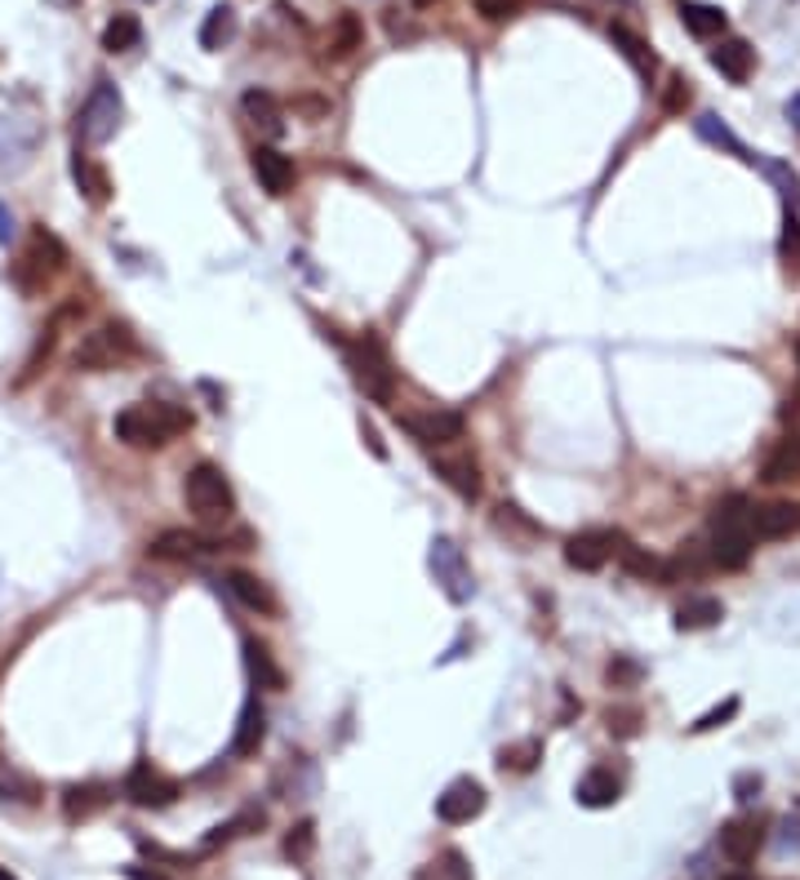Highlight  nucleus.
<instances>
[{
  "label": "nucleus",
  "instance_id": "obj_28",
  "mask_svg": "<svg viewBox=\"0 0 800 880\" xmlns=\"http://www.w3.org/2000/svg\"><path fill=\"white\" fill-rule=\"evenodd\" d=\"M236 9L232 4H214L209 13H205V22H201V49H209V53H218V49H227L232 40H236Z\"/></svg>",
  "mask_w": 800,
  "mask_h": 880
},
{
  "label": "nucleus",
  "instance_id": "obj_17",
  "mask_svg": "<svg viewBox=\"0 0 800 880\" xmlns=\"http://www.w3.org/2000/svg\"><path fill=\"white\" fill-rule=\"evenodd\" d=\"M431 467H436V476H440L458 498H467V502L480 498V467H476L471 453H436Z\"/></svg>",
  "mask_w": 800,
  "mask_h": 880
},
{
  "label": "nucleus",
  "instance_id": "obj_14",
  "mask_svg": "<svg viewBox=\"0 0 800 880\" xmlns=\"http://www.w3.org/2000/svg\"><path fill=\"white\" fill-rule=\"evenodd\" d=\"M761 845H765V823L752 819V814L730 819V823L721 828V837H716V850H721L734 868H748V863L761 854Z\"/></svg>",
  "mask_w": 800,
  "mask_h": 880
},
{
  "label": "nucleus",
  "instance_id": "obj_44",
  "mask_svg": "<svg viewBox=\"0 0 800 880\" xmlns=\"http://www.w3.org/2000/svg\"><path fill=\"white\" fill-rule=\"evenodd\" d=\"M471 4H476V13L485 22H507V18H516L525 9V0H471Z\"/></svg>",
  "mask_w": 800,
  "mask_h": 880
},
{
  "label": "nucleus",
  "instance_id": "obj_39",
  "mask_svg": "<svg viewBox=\"0 0 800 880\" xmlns=\"http://www.w3.org/2000/svg\"><path fill=\"white\" fill-rule=\"evenodd\" d=\"M690 85H694V80H690L685 71H672V76H667V89H663V111H667V116H681V111L690 107V98H694Z\"/></svg>",
  "mask_w": 800,
  "mask_h": 880
},
{
  "label": "nucleus",
  "instance_id": "obj_4",
  "mask_svg": "<svg viewBox=\"0 0 800 880\" xmlns=\"http://www.w3.org/2000/svg\"><path fill=\"white\" fill-rule=\"evenodd\" d=\"M183 498H187V511L205 525H227L236 516V489L214 462H196L183 476Z\"/></svg>",
  "mask_w": 800,
  "mask_h": 880
},
{
  "label": "nucleus",
  "instance_id": "obj_6",
  "mask_svg": "<svg viewBox=\"0 0 800 880\" xmlns=\"http://www.w3.org/2000/svg\"><path fill=\"white\" fill-rule=\"evenodd\" d=\"M348 365H352L357 388H361L370 401L392 405V397H397V370H392V361H388V348H383L374 334H365V339H357V343L348 348Z\"/></svg>",
  "mask_w": 800,
  "mask_h": 880
},
{
  "label": "nucleus",
  "instance_id": "obj_30",
  "mask_svg": "<svg viewBox=\"0 0 800 880\" xmlns=\"http://www.w3.org/2000/svg\"><path fill=\"white\" fill-rule=\"evenodd\" d=\"M241 107H245V116L263 129V134H281L285 129V111H281V102L267 94V89H245V98H241Z\"/></svg>",
  "mask_w": 800,
  "mask_h": 880
},
{
  "label": "nucleus",
  "instance_id": "obj_20",
  "mask_svg": "<svg viewBox=\"0 0 800 880\" xmlns=\"http://www.w3.org/2000/svg\"><path fill=\"white\" fill-rule=\"evenodd\" d=\"M361 45H365V22H361V13L343 9V13L330 22V31H325V58H330V62H348Z\"/></svg>",
  "mask_w": 800,
  "mask_h": 880
},
{
  "label": "nucleus",
  "instance_id": "obj_15",
  "mask_svg": "<svg viewBox=\"0 0 800 880\" xmlns=\"http://www.w3.org/2000/svg\"><path fill=\"white\" fill-rule=\"evenodd\" d=\"M792 534H800V502L770 498V502L752 507V538L757 542H783Z\"/></svg>",
  "mask_w": 800,
  "mask_h": 880
},
{
  "label": "nucleus",
  "instance_id": "obj_46",
  "mask_svg": "<svg viewBox=\"0 0 800 880\" xmlns=\"http://www.w3.org/2000/svg\"><path fill=\"white\" fill-rule=\"evenodd\" d=\"M761 788H765L761 774H739V779H734V796H739V801H757Z\"/></svg>",
  "mask_w": 800,
  "mask_h": 880
},
{
  "label": "nucleus",
  "instance_id": "obj_34",
  "mask_svg": "<svg viewBox=\"0 0 800 880\" xmlns=\"http://www.w3.org/2000/svg\"><path fill=\"white\" fill-rule=\"evenodd\" d=\"M0 796H4V801H18V805H36V801H40V788H36V779L22 774L18 765L0 761Z\"/></svg>",
  "mask_w": 800,
  "mask_h": 880
},
{
  "label": "nucleus",
  "instance_id": "obj_5",
  "mask_svg": "<svg viewBox=\"0 0 800 880\" xmlns=\"http://www.w3.org/2000/svg\"><path fill=\"white\" fill-rule=\"evenodd\" d=\"M134 356H138V339L125 325H98V330H89L76 343L71 365L85 370V374H103V370H116V365H125Z\"/></svg>",
  "mask_w": 800,
  "mask_h": 880
},
{
  "label": "nucleus",
  "instance_id": "obj_35",
  "mask_svg": "<svg viewBox=\"0 0 800 880\" xmlns=\"http://www.w3.org/2000/svg\"><path fill=\"white\" fill-rule=\"evenodd\" d=\"M538 761H543V743L538 739H520V743H511V747L498 752V770L503 774H529Z\"/></svg>",
  "mask_w": 800,
  "mask_h": 880
},
{
  "label": "nucleus",
  "instance_id": "obj_7",
  "mask_svg": "<svg viewBox=\"0 0 800 880\" xmlns=\"http://www.w3.org/2000/svg\"><path fill=\"white\" fill-rule=\"evenodd\" d=\"M120 116H125V98L111 80H98L85 98V107L76 111V138L85 147H103L116 129H120Z\"/></svg>",
  "mask_w": 800,
  "mask_h": 880
},
{
  "label": "nucleus",
  "instance_id": "obj_8",
  "mask_svg": "<svg viewBox=\"0 0 800 880\" xmlns=\"http://www.w3.org/2000/svg\"><path fill=\"white\" fill-rule=\"evenodd\" d=\"M627 547V538L609 525H592V529H578L569 542H565V565L569 569H583V574H596L605 569L609 560H618Z\"/></svg>",
  "mask_w": 800,
  "mask_h": 880
},
{
  "label": "nucleus",
  "instance_id": "obj_3",
  "mask_svg": "<svg viewBox=\"0 0 800 880\" xmlns=\"http://www.w3.org/2000/svg\"><path fill=\"white\" fill-rule=\"evenodd\" d=\"M67 263H71L67 245L49 227H31V236H27V245H22L18 263H13V285L27 299H36V294H45V285H53L67 272Z\"/></svg>",
  "mask_w": 800,
  "mask_h": 880
},
{
  "label": "nucleus",
  "instance_id": "obj_31",
  "mask_svg": "<svg viewBox=\"0 0 800 880\" xmlns=\"http://www.w3.org/2000/svg\"><path fill=\"white\" fill-rule=\"evenodd\" d=\"M694 134H699L703 143H712V147H725L730 156H739V160H748V165L757 160V156H748L743 138H739V134H734V129H730V125H725L721 116H712V111H703V116L694 120Z\"/></svg>",
  "mask_w": 800,
  "mask_h": 880
},
{
  "label": "nucleus",
  "instance_id": "obj_33",
  "mask_svg": "<svg viewBox=\"0 0 800 880\" xmlns=\"http://www.w3.org/2000/svg\"><path fill=\"white\" fill-rule=\"evenodd\" d=\"M245 667H250V676H254L263 690H285V672L272 663V649H267V645L250 641V645H245Z\"/></svg>",
  "mask_w": 800,
  "mask_h": 880
},
{
  "label": "nucleus",
  "instance_id": "obj_22",
  "mask_svg": "<svg viewBox=\"0 0 800 880\" xmlns=\"http://www.w3.org/2000/svg\"><path fill=\"white\" fill-rule=\"evenodd\" d=\"M263 739H267V712H263L258 698H250L241 707V721H236V734H232V756H241V761L245 756H258Z\"/></svg>",
  "mask_w": 800,
  "mask_h": 880
},
{
  "label": "nucleus",
  "instance_id": "obj_38",
  "mask_svg": "<svg viewBox=\"0 0 800 880\" xmlns=\"http://www.w3.org/2000/svg\"><path fill=\"white\" fill-rule=\"evenodd\" d=\"M761 169H765V178L783 192V201H788V209L797 205L800 209V178L792 174V165H783V160H761Z\"/></svg>",
  "mask_w": 800,
  "mask_h": 880
},
{
  "label": "nucleus",
  "instance_id": "obj_13",
  "mask_svg": "<svg viewBox=\"0 0 800 880\" xmlns=\"http://www.w3.org/2000/svg\"><path fill=\"white\" fill-rule=\"evenodd\" d=\"M485 810V788L476 783V779H453L440 796H436V819L440 823H449V828H462V823H471L476 814Z\"/></svg>",
  "mask_w": 800,
  "mask_h": 880
},
{
  "label": "nucleus",
  "instance_id": "obj_32",
  "mask_svg": "<svg viewBox=\"0 0 800 880\" xmlns=\"http://www.w3.org/2000/svg\"><path fill=\"white\" fill-rule=\"evenodd\" d=\"M138 40H143V22L134 13H116L103 27V49L107 53H129V49H138Z\"/></svg>",
  "mask_w": 800,
  "mask_h": 880
},
{
  "label": "nucleus",
  "instance_id": "obj_52",
  "mask_svg": "<svg viewBox=\"0 0 800 880\" xmlns=\"http://www.w3.org/2000/svg\"><path fill=\"white\" fill-rule=\"evenodd\" d=\"M413 4H418V9H431V4H436V0H413Z\"/></svg>",
  "mask_w": 800,
  "mask_h": 880
},
{
  "label": "nucleus",
  "instance_id": "obj_1",
  "mask_svg": "<svg viewBox=\"0 0 800 880\" xmlns=\"http://www.w3.org/2000/svg\"><path fill=\"white\" fill-rule=\"evenodd\" d=\"M111 432H116V440H125L129 449H160L174 437L192 432V410L169 405V401H143V405L120 410Z\"/></svg>",
  "mask_w": 800,
  "mask_h": 880
},
{
  "label": "nucleus",
  "instance_id": "obj_12",
  "mask_svg": "<svg viewBox=\"0 0 800 880\" xmlns=\"http://www.w3.org/2000/svg\"><path fill=\"white\" fill-rule=\"evenodd\" d=\"M125 796H129V805H138V810H165V805H174V801H178V783H174L169 774H160V770H152V765L143 761V765H134V770H129V779H125Z\"/></svg>",
  "mask_w": 800,
  "mask_h": 880
},
{
  "label": "nucleus",
  "instance_id": "obj_21",
  "mask_svg": "<svg viewBox=\"0 0 800 880\" xmlns=\"http://www.w3.org/2000/svg\"><path fill=\"white\" fill-rule=\"evenodd\" d=\"M618 792H623L618 774H614V770H605V765H596V770H587V774L578 779L574 801H578L583 810H609V805L618 801Z\"/></svg>",
  "mask_w": 800,
  "mask_h": 880
},
{
  "label": "nucleus",
  "instance_id": "obj_27",
  "mask_svg": "<svg viewBox=\"0 0 800 880\" xmlns=\"http://www.w3.org/2000/svg\"><path fill=\"white\" fill-rule=\"evenodd\" d=\"M681 22H685V31L699 36V40L725 36V9L703 4V0H681Z\"/></svg>",
  "mask_w": 800,
  "mask_h": 880
},
{
  "label": "nucleus",
  "instance_id": "obj_11",
  "mask_svg": "<svg viewBox=\"0 0 800 880\" xmlns=\"http://www.w3.org/2000/svg\"><path fill=\"white\" fill-rule=\"evenodd\" d=\"M397 423L418 444H453L467 432L462 414H453V410H409V414H397Z\"/></svg>",
  "mask_w": 800,
  "mask_h": 880
},
{
  "label": "nucleus",
  "instance_id": "obj_50",
  "mask_svg": "<svg viewBox=\"0 0 800 880\" xmlns=\"http://www.w3.org/2000/svg\"><path fill=\"white\" fill-rule=\"evenodd\" d=\"M788 120L800 129V94H792V102H788Z\"/></svg>",
  "mask_w": 800,
  "mask_h": 880
},
{
  "label": "nucleus",
  "instance_id": "obj_24",
  "mask_svg": "<svg viewBox=\"0 0 800 880\" xmlns=\"http://www.w3.org/2000/svg\"><path fill=\"white\" fill-rule=\"evenodd\" d=\"M107 801H111V788H107V783H71V788L62 792V814H67V823H85V819H94Z\"/></svg>",
  "mask_w": 800,
  "mask_h": 880
},
{
  "label": "nucleus",
  "instance_id": "obj_9",
  "mask_svg": "<svg viewBox=\"0 0 800 880\" xmlns=\"http://www.w3.org/2000/svg\"><path fill=\"white\" fill-rule=\"evenodd\" d=\"M427 565H431V574H436V583H440V591L453 600V605H462V600H471V569H467V556H462V547L453 542V538H431V551H427Z\"/></svg>",
  "mask_w": 800,
  "mask_h": 880
},
{
  "label": "nucleus",
  "instance_id": "obj_42",
  "mask_svg": "<svg viewBox=\"0 0 800 880\" xmlns=\"http://www.w3.org/2000/svg\"><path fill=\"white\" fill-rule=\"evenodd\" d=\"M734 716H739V698H725V703H716L712 712H703V716H699L690 730H694V734H708V730H721V725H730Z\"/></svg>",
  "mask_w": 800,
  "mask_h": 880
},
{
  "label": "nucleus",
  "instance_id": "obj_45",
  "mask_svg": "<svg viewBox=\"0 0 800 880\" xmlns=\"http://www.w3.org/2000/svg\"><path fill=\"white\" fill-rule=\"evenodd\" d=\"M436 877H445V880H471V872H467V859H462L458 850H445V859H440Z\"/></svg>",
  "mask_w": 800,
  "mask_h": 880
},
{
  "label": "nucleus",
  "instance_id": "obj_53",
  "mask_svg": "<svg viewBox=\"0 0 800 880\" xmlns=\"http://www.w3.org/2000/svg\"><path fill=\"white\" fill-rule=\"evenodd\" d=\"M797 361H800V339H797Z\"/></svg>",
  "mask_w": 800,
  "mask_h": 880
},
{
  "label": "nucleus",
  "instance_id": "obj_19",
  "mask_svg": "<svg viewBox=\"0 0 800 880\" xmlns=\"http://www.w3.org/2000/svg\"><path fill=\"white\" fill-rule=\"evenodd\" d=\"M227 591H232L245 609H254V614H263V618H276V614H281L276 591H272L258 574H250V569H232V574H227Z\"/></svg>",
  "mask_w": 800,
  "mask_h": 880
},
{
  "label": "nucleus",
  "instance_id": "obj_43",
  "mask_svg": "<svg viewBox=\"0 0 800 880\" xmlns=\"http://www.w3.org/2000/svg\"><path fill=\"white\" fill-rule=\"evenodd\" d=\"M605 725H609V734L632 739V734H641V712L636 707H609L605 712Z\"/></svg>",
  "mask_w": 800,
  "mask_h": 880
},
{
  "label": "nucleus",
  "instance_id": "obj_40",
  "mask_svg": "<svg viewBox=\"0 0 800 880\" xmlns=\"http://www.w3.org/2000/svg\"><path fill=\"white\" fill-rule=\"evenodd\" d=\"M494 525H498L503 534H520V538H538V534H543V529H538V525H534L516 502H503V507H498V516H494Z\"/></svg>",
  "mask_w": 800,
  "mask_h": 880
},
{
  "label": "nucleus",
  "instance_id": "obj_25",
  "mask_svg": "<svg viewBox=\"0 0 800 880\" xmlns=\"http://www.w3.org/2000/svg\"><path fill=\"white\" fill-rule=\"evenodd\" d=\"M797 476H800V440L783 437L774 449H770V458L761 462V480H765V485H788V480H797Z\"/></svg>",
  "mask_w": 800,
  "mask_h": 880
},
{
  "label": "nucleus",
  "instance_id": "obj_18",
  "mask_svg": "<svg viewBox=\"0 0 800 880\" xmlns=\"http://www.w3.org/2000/svg\"><path fill=\"white\" fill-rule=\"evenodd\" d=\"M712 67H716L725 80L748 85L752 71H757V49H752L748 40H739V36H725V40H716V49H712Z\"/></svg>",
  "mask_w": 800,
  "mask_h": 880
},
{
  "label": "nucleus",
  "instance_id": "obj_41",
  "mask_svg": "<svg viewBox=\"0 0 800 880\" xmlns=\"http://www.w3.org/2000/svg\"><path fill=\"white\" fill-rule=\"evenodd\" d=\"M312 850H316V823H312V819H303L299 828H290V837H285V854H290L294 863H308V859H312Z\"/></svg>",
  "mask_w": 800,
  "mask_h": 880
},
{
  "label": "nucleus",
  "instance_id": "obj_29",
  "mask_svg": "<svg viewBox=\"0 0 800 880\" xmlns=\"http://www.w3.org/2000/svg\"><path fill=\"white\" fill-rule=\"evenodd\" d=\"M71 178H76V187L85 192V201L89 205H107L111 201V178H107V169L103 165H94L89 156H71Z\"/></svg>",
  "mask_w": 800,
  "mask_h": 880
},
{
  "label": "nucleus",
  "instance_id": "obj_47",
  "mask_svg": "<svg viewBox=\"0 0 800 880\" xmlns=\"http://www.w3.org/2000/svg\"><path fill=\"white\" fill-rule=\"evenodd\" d=\"M361 437H365V444L374 449V458H388V444H383V437H379V428H374V423H365V419H361Z\"/></svg>",
  "mask_w": 800,
  "mask_h": 880
},
{
  "label": "nucleus",
  "instance_id": "obj_26",
  "mask_svg": "<svg viewBox=\"0 0 800 880\" xmlns=\"http://www.w3.org/2000/svg\"><path fill=\"white\" fill-rule=\"evenodd\" d=\"M609 40H614V49L636 67V76H654V49L645 45V36H636L627 22H609Z\"/></svg>",
  "mask_w": 800,
  "mask_h": 880
},
{
  "label": "nucleus",
  "instance_id": "obj_48",
  "mask_svg": "<svg viewBox=\"0 0 800 880\" xmlns=\"http://www.w3.org/2000/svg\"><path fill=\"white\" fill-rule=\"evenodd\" d=\"M13 241V214H9V205L0 201V245H9Z\"/></svg>",
  "mask_w": 800,
  "mask_h": 880
},
{
  "label": "nucleus",
  "instance_id": "obj_23",
  "mask_svg": "<svg viewBox=\"0 0 800 880\" xmlns=\"http://www.w3.org/2000/svg\"><path fill=\"white\" fill-rule=\"evenodd\" d=\"M721 618H725V605L716 596H708V591H694V596H685L676 605V632H708Z\"/></svg>",
  "mask_w": 800,
  "mask_h": 880
},
{
  "label": "nucleus",
  "instance_id": "obj_54",
  "mask_svg": "<svg viewBox=\"0 0 800 880\" xmlns=\"http://www.w3.org/2000/svg\"><path fill=\"white\" fill-rule=\"evenodd\" d=\"M797 819H800V801H797Z\"/></svg>",
  "mask_w": 800,
  "mask_h": 880
},
{
  "label": "nucleus",
  "instance_id": "obj_51",
  "mask_svg": "<svg viewBox=\"0 0 800 880\" xmlns=\"http://www.w3.org/2000/svg\"><path fill=\"white\" fill-rule=\"evenodd\" d=\"M0 880H18V877H13V872H9V868H0Z\"/></svg>",
  "mask_w": 800,
  "mask_h": 880
},
{
  "label": "nucleus",
  "instance_id": "obj_36",
  "mask_svg": "<svg viewBox=\"0 0 800 880\" xmlns=\"http://www.w3.org/2000/svg\"><path fill=\"white\" fill-rule=\"evenodd\" d=\"M605 681H609V690H636L645 681V663L632 654H614L605 663Z\"/></svg>",
  "mask_w": 800,
  "mask_h": 880
},
{
  "label": "nucleus",
  "instance_id": "obj_10",
  "mask_svg": "<svg viewBox=\"0 0 800 880\" xmlns=\"http://www.w3.org/2000/svg\"><path fill=\"white\" fill-rule=\"evenodd\" d=\"M147 551H152V560L196 565V560L223 551V542H218V538H205V534H196V529H165V534H156V538L147 542Z\"/></svg>",
  "mask_w": 800,
  "mask_h": 880
},
{
  "label": "nucleus",
  "instance_id": "obj_2",
  "mask_svg": "<svg viewBox=\"0 0 800 880\" xmlns=\"http://www.w3.org/2000/svg\"><path fill=\"white\" fill-rule=\"evenodd\" d=\"M752 502L748 498H725L712 516V538H708V560L712 569H743L752 556Z\"/></svg>",
  "mask_w": 800,
  "mask_h": 880
},
{
  "label": "nucleus",
  "instance_id": "obj_16",
  "mask_svg": "<svg viewBox=\"0 0 800 880\" xmlns=\"http://www.w3.org/2000/svg\"><path fill=\"white\" fill-rule=\"evenodd\" d=\"M250 165H254V178L263 183V192H267V196H290V192H294V183H299V165H294V156H285V151H276V147H254Z\"/></svg>",
  "mask_w": 800,
  "mask_h": 880
},
{
  "label": "nucleus",
  "instance_id": "obj_37",
  "mask_svg": "<svg viewBox=\"0 0 800 880\" xmlns=\"http://www.w3.org/2000/svg\"><path fill=\"white\" fill-rule=\"evenodd\" d=\"M779 258H783V272H788L792 281H800V214H797V209H788V218H783Z\"/></svg>",
  "mask_w": 800,
  "mask_h": 880
},
{
  "label": "nucleus",
  "instance_id": "obj_49",
  "mask_svg": "<svg viewBox=\"0 0 800 880\" xmlns=\"http://www.w3.org/2000/svg\"><path fill=\"white\" fill-rule=\"evenodd\" d=\"M125 877H129V880H169V877H165V872H156V868L147 872L143 863H134V868H125Z\"/></svg>",
  "mask_w": 800,
  "mask_h": 880
}]
</instances>
